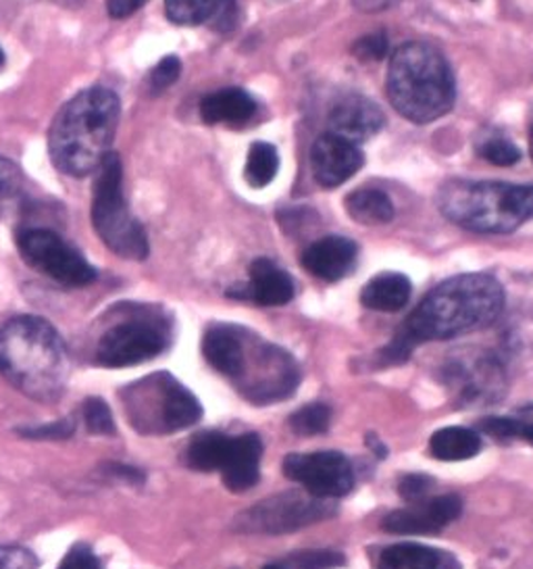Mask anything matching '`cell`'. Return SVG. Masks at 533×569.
Wrapping results in <instances>:
<instances>
[{
    "instance_id": "obj_29",
    "label": "cell",
    "mask_w": 533,
    "mask_h": 569,
    "mask_svg": "<svg viewBox=\"0 0 533 569\" xmlns=\"http://www.w3.org/2000/svg\"><path fill=\"white\" fill-rule=\"evenodd\" d=\"M332 421V409L323 402H313V405H304L299 409L292 418L290 426L294 432L302 436L321 435L330 428Z\"/></svg>"
},
{
    "instance_id": "obj_32",
    "label": "cell",
    "mask_w": 533,
    "mask_h": 569,
    "mask_svg": "<svg viewBox=\"0 0 533 569\" xmlns=\"http://www.w3.org/2000/svg\"><path fill=\"white\" fill-rule=\"evenodd\" d=\"M182 73V63L178 57H165L159 61V66L152 69L149 76V88L152 94H161L169 86L175 84Z\"/></svg>"
},
{
    "instance_id": "obj_26",
    "label": "cell",
    "mask_w": 533,
    "mask_h": 569,
    "mask_svg": "<svg viewBox=\"0 0 533 569\" xmlns=\"http://www.w3.org/2000/svg\"><path fill=\"white\" fill-rule=\"evenodd\" d=\"M232 438L233 436L223 432H202L197 436L185 452L188 466L199 471H215L223 468Z\"/></svg>"
},
{
    "instance_id": "obj_7",
    "label": "cell",
    "mask_w": 533,
    "mask_h": 569,
    "mask_svg": "<svg viewBox=\"0 0 533 569\" xmlns=\"http://www.w3.org/2000/svg\"><path fill=\"white\" fill-rule=\"evenodd\" d=\"M132 426L150 435H171L202 418L199 399L165 371L142 380L130 390Z\"/></svg>"
},
{
    "instance_id": "obj_37",
    "label": "cell",
    "mask_w": 533,
    "mask_h": 569,
    "mask_svg": "<svg viewBox=\"0 0 533 569\" xmlns=\"http://www.w3.org/2000/svg\"><path fill=\"white\" fill-rule=\"evenodd\" d=\"M0 569H38V559L23 547H0Z\"/></svg>"
},
{
    "instance_id": "obj_41",
    "label": "cell",
    "mask_w": 533,
    "mask_h": 569,
    "mask_svg": "<svg viewBox=\"0 0 533 569\" xmlns=\"http://www.w3.org/2000/svg\"><path fill=\"white\" fill-rule=\"evenodd\" d=\"M352 2L363 13H378V11H383V9H390L396 0H352Z\"/></svg>"
},
{
    "instance_id": "obj_2",
    "label": "cell",
    "mask_w": 533,
    "mask_h": 569,
    "mask_svg": "<svg viewBox=\"0 0 533 569\" xmlns=\"http://www.w3.org/2000/svg\"><path fill=\"white\" fill-rule=\"evenodd\" d=\"M121 104L107 88H88L57 113L49 132V154L54 168L83 178L97 171L111 152Z\"/></svg>"
},
{
    "instance_id": "obj_40",
    "label": "cell",
    "mask_w": 533,
    "mask_h": 569,
    "mask_svg": "<svg viewBox=\"0 0 533 569\" xmlns=\"http://www.w3.org/2000/svg\"><path fill=\"white\" fill-rule=\"evenodd\" d=\"M147 0H107L109 16L115 19H125L133 16L138 9H142Z\"/></svg>"
},
{
    "instance_id": "obj_44",
    "label": "cell",
    "mask_w": 533,
    "mask_h": 569,
    "mask_svg": "<svg viewBox=\"0 0 533 569\" xmlns=\"http://www.w3.org/2000/svg\"><path fill=\"white\" fill-rule=\"evenodd\" d=\"M2 66H4V52L0 49V69H2Z\"/></svg>"
},
{
    "instance_id": "obj_9",
    "label": "cell",
    "mask_w": 533,
    "mask_h": 569,
    "mask_svg": "<svg viewBox=\"0 0 533 569\" xmlns=\"http://www.w3.org/2000/svg\"><path fill=\"white\" fill-rule=\"evenodd\" d=\"M17 247L28 266L63 286H88L97 280V269L71 244L50 230L33 228L17 236Z\"/></svg>"
},
{
    "instance_id": "obj_24",
    "label": "cell",
    "mask_w": 533,
    "mask_h": 569,
    "mask_svg": "<svg viewBox=\"0 0 533 569\" xmlns=\"http://www.w3.org/2000/svg\"><path fill=\"white\" fill-rule=\"evenodd\" d=\"M430 451L440 461H466L482 451V438L471 428L450 426L432 436Z\"/></svg>"
},
{
    "instance_id": "obj_8",
    "label": "cell",
    "mask_w": 533,
    "mask_h": 569,
    "mask_svg": "<svg viewBox=\"0 0 533 569\" xmlns=\"http://www.w3.org/2000/svg\"><path fill=\"white\" fill-rule=\"evenodd\" d=\"M171 345V326L163 313L142 311L119 321L100 336L97 363L102 368H130L159 357Z\"/></svg>"
},
{
    "instance_id": "obj_10",
    "label": "cell",
    "mask_w": 533,
    "mask_h": 569,
    "mask_svg": "<svg viewBox=\"0 0 533 569\" xmlns=\"http://www.w3.org/2000/svg\"><path fill=\"white\" fill-rule=\"evenodd\" d=\"M332 513L328 499H316L313 495L300 492H283L278 497H269L266 501L257 502L250 511L242 513L238 528L242 532L283 535L311 526L319 519L330 518Z\"/></svg>"
},
{
    "instance_id": "obj_15",
    "label": "cell",
    "mask_w": 533,
    "mask_h": 569,
    "mask_svg": "<svg viewBox=\"0 0 533 569\" xmlns=\"http://www.w3.org/2000/svg\"><path fill=\"white\" fill-rule=\"evenodd\" d=\"M383 123L385 118L382 109L363 94H346L338 99L328 116L330 132L349 140L352 144L365 142L380 134Z\"/></svg>"
},
{
    "instance_id": "obj_33",
    "label": "cell",
    "mask_w": 533,
    "mask_h": 569,
    "mask_svg": "<svg viewBox=\"0 0 533 569\" xmlns=\"http://www.w3.org/2000/svg\"><path fill=\"white\" fill-rule=\"evenodd\" d=\"M390 51V42H388V36L383 32H375V34H366L363 38H359L354 44H352V54L365 63L371 61H382L383 57Z\"/></svg>"
},
{
    "instance_id": "obj_11",
    "label": "cell",
    "mask_w": 533,
    "mask_h": 569,
    "mask_svg": "<svg viewBox=\"0 0 533 569\" xmlns=\"http://www.w3.org/2000/svg\"><path fill=\"white\" fill-rule=\"evenodd\" d=\"M285 478L304 486L316 499L346 497L354 486V471L346 455L335 451L294 452L283 459Z\"/></svg>"
},
{
    "instance_id": "obj_22",
    "label": "cell",
    "mask_w": 533,
    "mask_h": 569,
    "mask_svg": "<svg viewBox=\"0 0 533 569\" xmlns=\"http://www.w3.org/2000/svg\"><path fill=\"white\" fill-rule=\"evenodd\" d=\"M254 113H257V101L240 88L219 90L204 97L200 102V116L211 126L215 123L238 126L249 121Z\"/></svg>"
},
{
    "instance_id": "obj_31",
    "label": "cell",
    "mask_w": 533,
    "mask_h": 569,
    "mask_svg": "<svg viewBox=\"0 0 533 569\" xmlns=\"http://www.w3.org/2000/svg\"><path fill=\"white\" fill-rule=\"evenodd\" d=\"M480 157L487 163H494L499 168H511L521 159V151L516 149L511 140L504 138H492L480 147Z\"/></svg>"
},
{
    "instance_id": "obj_12",
    "label": "cell",
    "mask_w": 533,
    "mask_h": 569,
    "mask_svg": "<svg viewBox=\"0 0 533 569\" xmlns=\"http://www.w3.org/2000/svg\"><path fill=\"white\" fill-rule=\"evenodd\" d=\"M444 380L463 405L499 401L504 392V371L492 355L471 352L450 361Z\"/></svg>"
},
{
    "instance_id": "obj_13",
    "label": "cell",
    "mask_w": 533,
    "mask_h": 569,
    "mask_svg": "<svg viewBox=\"0 0 533 569\" xmlns=\"http://www.w3.org/2000/svg\"><path fill=\"white\" fill-rule=\"evenodd\" d=\"M463 501L456 495H442L433 499H423L388 513L382 528L390 535L415 536L435 535L444 530L454 519L461 518Z\"/></svg>"
},
{
    "instance_id": "obj_17",
    "label": "cell",
    "mask_w": 533,
    "mask_h": 569,
    "mask_svg": "<svg viewBox=\"0 0 533 569\" xmlns=\"http://www.w3.org/2000/svg\"><path fill=\"white\" fill-rule=\"evenodd\" d=\"M247 330L235 326H211L202 338V355L211 368L219 373L238 380L244 366V347H247Z\"/></svg>"
},
{
    "instance_id": "obj_30",
    "label": "cell",
    "mask_w": 533,
    "mask_h": 569,
    "mask_svg": "<svg viewBox=\"0 0 533 569\" xmlns=\"http://www.w3.org/2000/svg\"><path fill=\"white\" fill-rule=\"evenodd\" d=\"M83 419L88 430L94 435H115L113 413L102 399H88L83 402Z\"/></svg>"
},
{
    "instance_id": "obj_39",
    "label": "cell",
    "mask_w": 533,
    "mask_h": 569,
    "mask_svg": "<svg viewBox=\"0 0 533 569\" xmlns=\"http://www.w3.org/2000/svg\"><path fill=\"white\" fill-rule=\"evenodd\" d=\"M21 435L28 438H50V440H59V438H67L73 435V423L69 419L50 423V426H42V428H32V430H21Z\"/></svg>"
},
{
    "instance_id": "obj_34",
    "label": "cell",
    "mask_w": 533,
    "mask_h": 569,
    "mask_svg": "<svg viewBox=\"0 0 533 569\" xmlns=\"http://www.w3.org/2000/svg\"><path fill=\"white\" fill-rule=\"evenodd\" d=\"M344 563V557L340 552L309 551L299 552L290 559L292 569H333Z\"/></svg>"
},
{
    "instance_id": "obj_25",
    "label": "cell",
    "mask_w": 533,
    "mask_h": 569,
    "mask_svg": "<svg viewBox=\"0 0 533 569\" xmlns=\"http://www.w3.org/2000/svg\"><path fill=\"white\" fill-rule=\"evenodd\" d=\"M350 218L363 226H383L394 219V204L390 197L378 188H363L349 194L344 202Z\"/></svg>"
},
{
    "instance_id": "obj_18",
    "label": "cell",
    "mask_w": 533,
    "mask_h": 569,
    "mask_svg": "<svg viewBox=\"0 0 533 569\" xmlns=\"http://www.w3.org/2000/svg\"><path fill=\"white\" fill-rule=\"evenodd\" d=\"M263 442L257 435L233 436L228 457L223 461L221 478L232 492H244L259 482Z\"/></svg>"
},
{
    "instance_id": "obj_28",
    "label": "cell",
    "mask_w": 533,
    "mask_h": 569,
    "mask_svg": "<svg viewBox=\"0 0 533 569\" xmlns=\"http://www.w3.org/2000/svg\"><path fill=\"white\" fill-rule=\"evenodd\" d=\"M280 171V154L269 142H254L250 147L244 178L252 188H265L275 180Z\"/></svg>"
},
{
    "instance_id": "obj_16",
    "label": "cell",
    "mask_w": 533,
    "mask_h": 569,
    "mask_svg": "<svg viewBox=\"0 0 533 569\" xmlns=\"http://www.w3.org/2000/svg\"><path fill=\"white\" fill-rule=\"evenodd\" d=\"M356 244L344 236L319 238L302 252V268L319 280L338 282L356 266Z\"/></svg>"
},
{
    "instance_id": "obj_19",
    "label": "cell",
    "mask_w": 533,
    "mask_h": 569,
    "mask_svg": "<svg viewBox=\"0 0 533 569\" xmlns=\"http://www.w3.org/2000/svg\"><path fill=\"white\" fill-rule=\"evenodd\" d=\"M247 299L263 307H282L294 299V280L271 259H254L250 266Z\"/></svg>"
},
{
    "instance_id": "obj_14",
    "label": "cell",
    "mask_w": 533,
    "mask_h": 569,
    "mask_svg": "<svg viewBox=\"0 0 533 569\" xmlns=\"http://www.w3.org/2000/svg\"><path fill=\"white\" fill-rule=\"evenodd\" d=\"M365 157L356 144L340 136H319L311 149V169L316 184L323 188H335L350 180L359 169L363 168Z\"/></svg>"
},
{
    "instance_id": "obj_20",
    "label": "cell",
    "mask_w": 533,
    "mask_h": 569,
    "mask_svg": "<svg viewBox=\"0 0 533 569\" xmlns=\"http://www.w3.org/2000/svg\"><path fill=\"white\" fill-rule=\"evenodd\" d=\"M165 13L175 26L230 28L235 18V0H165Z\"/></svg>"
},
{
    "instance_id": "obj_3",
    "label": "cell",
    "mask_w": 533,
    "mask_h": 569,
    "mask_svg": "<svg viewBox=\"0 0 533 569\" xmlns=\"http://www.w3.org/2000/svg\"><path fill=\"white\" fill-rule=\"evenodd\" d=\"M0 373L38 401H54L67 382L66 345L44 319L23 316L0 328Z\"/></svg>"
},
{
    "instance_id": "obj_42",
    "label": "cell",
    "mask_w": 533,
    "mask_h": 569,
    "mask_svg": "<svg viewBox=\"0 0 533 569\" xmlns=\"http://www.w3.org/2000/svg\"><path fill=\"white\" fill-rule=\"evenodd\" d=\"M530 154H532V159H533V128H532V134H530Z\"/></svg>"
},
{
    "instance_id": "obj_21",
    "label": "cell",
    "mask_w": 533,
    "mask_h": 569,
    "mask_svg": "<svg viewBox=\"0 0 533 569\" xmlns=\"http://www.w3.org/2000/svg\"><path fill=\"white\" fill-rule=\"evenodd\" d=\"M449 552L438 551L416 542H400L383 549L378 569H459Z\"/></svg>"
},
{
    "instance_id": "obj_36",
    "label": "cell",
    "mask_w": 533,
    "mask_h": 569,
    "mask_svg": "<svg viewBox=\"0 0 533 569\" xmlns=\"http://www.w3.org/2000/svg\"><path fill=\"white\" fill-rule=\"evenodd\" d=\"M57 569H102L97 552L92 551L88 545L78 542L67 551L61 566Z\"/></svg>"
},
{
    "instance_id": "obj_35",
    "label": "cell",
    "mask_w": 533,
    "mask_h": 569,
    "mask_svg": "<svg viewBox=\"0 0 533 569\" xmlns=\"http://www.w3.org/2000/svg\"><path fill=\"white\" fill-rule=\"evenodd\" d=\"M433 485H435L433 478L425 476V473H409L400 480V497L409 502L423 501V499H428Z\"/></svg>"
},
{
    "instance_id": "obj_5",
    "label": "cell",
    "mask_w": 533,
    "mask_h": 569,
    "mask_svg": "<svg viewBox=\"0 0 533 569\" xmlns=\"http://www.w3.org/2000/svg\"><path fill=\"white\" fill-rule=\"evenodd\" d=\"M435 201L444 218L477 234H511L533 219V184L450 180Z\"/></svg>"
},
{
    "instance_id": "obj_4",
    "label": "cell",
    "mask_w": 533,
    "mask_h": 569,
    "mask_svg": "<svg viewBox=\"0 0 533 569\" xmlns=\"http://www.w3.org/2000/svg\"><path fill=\"white\" fill-rule=\"evenodd\" d=\"M385 90L392 107L413 123L444 118L456 101V84L446 57L425 42H406L394 51Z\"/></svg>"
},
{
    "instance_id": "obj_6",
    "label": "cell",
    "mask_w": 533,
    "mask_h": 569,
    "mask_svg": "<svg viewBox=\"0 0 533 569\" xmlns=\"http://www.w3.org/2000/svg\"><path fill=\"white\" fill-rule=\"evenodd\" d=\"M97 171L92 199V223L97 234L119 257L144 261L149 257V240L123 197V168L119 154L107 152Z\"/></svg>"
},
{
    "instance_id": "obj_1",
    "label": "cell",
    "mask_w": 533,
    "mask_h": 569,
    "mask_svg": "<svg viewBox=\"0 0 533 569\" xmlns=\"http://www.w3.org/2000/svg\"><path fill=\"white\" fill-rule=\"evenodd\" d=\"M504 309V290L487 273H463L435 286L383 349L388 363H402L421 342L449 340L487 328Z\"/></svg>"
},
{
    "instance_id": "obj_27",
    "label": "cell",
    "mask_w": 533,
    "mask_h": 569,
    "mask_svg": "<svg viewBox=\"0 0 533 569\" xmlns=\"http://www.w3.org/2000/svg\"><path fill=\"white\" fill-rule=\"evenodd\" d=\"M480 430L499 440L523 438L533 445V402L523 405L509 418H487L480 421Z\"/></svg>"
},
{
    "instance_id": "obj_43",
    "label": "cell",
    "mask_w": 533,
    "mask_h": 569,
    "mask_svg": "<svg viewBox=\"0 0 533 569\" xmlns=\"http://www.w3.org/2000/svg\"><path fill=\"white\" fill-rule=\"evenodd\" d=\"M263 569H285L283 566H275V563H271V566H265Z\"/></svg>"
},
{
    "instance_id": "obj_38",
    "label": "cell",
    "mask_w": 533,
    "mask_h": 569,
    "mask_svg": "<svg viewBox=\"0 0 533 569\" xmlns=\"http://www.w3.org/2000/svg\"><path fill=\"white\" fill-rule=\"evenodd\" d=\"M21 186V173L13 161L0 157V202L16 197Z\"/></svg>"
},
{
    "instance_id": "obj_23",
    "label": "cell",
    "mask_w": 533,
    "mask_h": 569,
    "mask_svg": "<svg viewBox=\"0 0 533 569\" xmlns=\"http://www.w3.org/2000/svg\"><path fill=\"white\" fill-rule=\"evenodd\" d=\"M413 284L404 273H380L366 282L361 292V302L371 311L394 313L409 305Z\"/></svg>"
}]
</instances>
